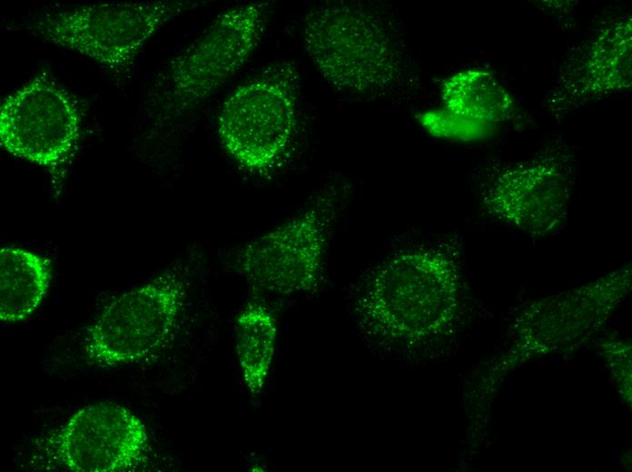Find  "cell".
<instances>
[{
	"mask_svg": "<svg viewBox=\"0 0 632 472\" xmlns=\"http://www.w3.org/2000/svg\"><path fill=\"white\" fill-rule=\"evenodd\" d=\"M305 51L338 91L358 98L410 92L414 71L399 30L386 14L357 1L326 2L302 19Z\"/></svg>",
	"mask_w": 632,
	"mask_h": 472,
	"instance_id": "cell-1",
	"label": "cell"
},
{
	"mask_svg": "<svg viewBox=\"0 0 632 472\" xmlns=\"http://www.w3.org/2000/svg\"><path fill=\"white\" fill-rule=\"evenodd\" d=\"M451 249L400 250L377 265L360 289L356 312L363 329L386 344L408 347L452 320L458 274Z\"/></svg>",
	"mask_w": 632,
	"mask_h": 472,
	"instance_id": "cell-2",
	"label": "cell"
},
{
	"mask_svg": "<svg viewBox=\"0 0 632 472\" xmlns=\"http://www.w3.org/2000/svg\"><path fill=\"white\" fill-rule=\"evenodd\" d=\"M300 74L277 61L237 86L222 103L217 133L224 151L244 170L262 174L289 155L299 133Z\"/></svg>",
	"mask_w": 632,
	"mask_h": 472,
	"instance_id": "cell-3",
	"label": "cell"
},
{
	"mask_svg": "<svg viewBox=\"0 0 632 472\" xmlns=\"http://www.w3.org/2000/svg\"><path fill=\"white\" fill-rule=\"evenodd\" d=\"M268 2L238 4L221 12L183 52L159 72L154 105L159 120L194 108L247 64L264 34Z\"/></svg>",
	"mask_w": 632,
	"mask_h": 472,
	"instance_id": "cell-4",
	"label": "cell"
},
{
	"mask_svg": "<svg viewBox=\"0 0 632 472\" xmlns=\"http://www.w3.org/2000/svg\"><path fill=\"white\" fill-rule=\"evenodd\" d=\"M199 4L135 1L73 6L42 15L32 31L41 40L123 74L163 26Z\"/></svg>",
	"mask_w": 632,
	"mask_h": 472,
	"instance_id": "cell-5",
	"label": "cell"
},
{
	"mask_svg": "<svg viewBox=\"0 0 632 472\" xmlns=\"http://www.w3.org/2000/svg\"><path fill=\"white\" fill-rule=\"evenodd\" d=\"M188 280L183 266H174L109 303L88 330L85 358L114 368L161 352L177 329Z\"/></svg>",
	"mask_w": 632,
	"mask_h": 472,
	"instance_id": "cell-6",
	"label": "cell"
},
{
	"mask_svg": "<svg viewBox=\"0 0 632 472\" xmlns=\"http://www.w3.org/2000/svg\"><path fill=\"white\" fill-rule=\"evenodd\" d=\"M336 202V192H326L282 225L247 241L235 255L239 272L269 293L292 295L317 289Z\"/></svg>",
	"mask_w": 632,
	"mask_h": 472,
	"instance_id": "cell-7",
	"label": "cell"
},
{
	"mask_svg": "<svg viewBox=\"0 0 632 472\" xmlns=\"http://www.w3.org/2000/svg\"><path fill=\"white\" fill-rule=\"evenodd\" d=\"M80 132V114L69 93L53 80L36 76L0 108V143L11 155L55 169L69 156Z\"/></svg>",
	"mask_w": 632,
	"mask_h": 472,
	"instance_id": "cell-8",
	"label": "cell"
},
{
	"mask_svg": "<svg viewBox=\"0 0 632 472\" xmlns=\"http://www.w3.org/2000/svg\"><path fill=\"white\" fill-rule=\"evenodd\" d=\"M144 423L127 408L97 402L80 408L50 438L55 463L74 472H120L145 457Z\"/></svg>",
	"mask_w": 632,
	"mask_h": 472,
	"instance_id": "cell-9",
	"label": "cell"
},
{
	"mask_svg": "<svg viewBox=\"0 0 632 472\" xmlns=\"http://www.w3.org/2000/svg\"><path fill=\"white\" fill-rule=\"evenodd\" d=\"M568 178L560 162L538 160L501 172L483 190L487 212L532 236L561 228L568 213Z\"/></svg>",
	"mask_w": 632,
	"mask_h": 472,
	"instance_id": "cell-10",
	"label": "cell"
},
{
	"mask_svg": "<svg viewBox=\"0 0 632 472\" xmlns=\"http://www.w3.org/2000/svg\"><path fill=\"white\" fill-rule=\"evenodd\" d=\"M50 261L30 251L6 246L0 251V320L22 321L34 313L51 282Z\"/></svg>",
	"mask_w": 632,
	"mask_h": 472,
	"instance_id": "cell-11",
	"label": "cell"
},
{
	"mask_svg": "<svg viewBox=\"0 0 632 472\" xmlns=\"http://www.w3.org/2000/svg\"><path fill=\"white\" fill-rule=\"evenodd\" d=\"M277 325L262 304L251 303L235 321V349L243 383L253 398L262 391L274 359Z\"/></svg>",
	"mask_w": 632,
	"mask_h": 472,
	"instance_id": "cell-12",
	"label": "cell"
}]
</instances>
